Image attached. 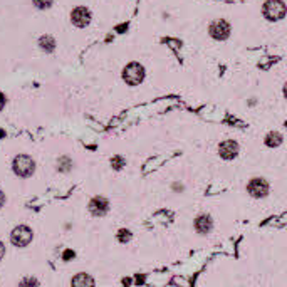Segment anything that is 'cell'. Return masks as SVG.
<instances>
[{
	"label": "cell",
	"instance_id": "obj_1",
	"mask_svg": "<svg viewBox=\"0 0 287 287\" xmlns=\"http://www.w3.org/2000/svg\"><path fill=\"white\" fill-rule=\"evenodd\" d=\"M264 17H266L267 20H280L285 17V4L282 0H267L266 4H264Z\"/></svg>",
	"mask_w": 287,
	"mask_h": 287
},
{
	"label": "cell",
	"instance_id": "obj_2",
	"mask_svg": "<svg viewBox=\"0 0 287 287\" xmlns=\"http://www.w3.org/2000/svg\"><path fill=\"white\" fill-rule=\"evenodd\" d=\"M123 79L126 81V84L138 86L145 79V67H143L140 62H129V64L123 69Z\"/></svg>",
	"mask_w": 287,
	"mask_h": 287
},
{
	"label": "cell",
	"instance_id": "obj_3",
	"mask_svg": "<svg viewBox=\"0 0 287 287\" xmlns=\"http://www.w3.org/2000/svg\"><path fill=\"white\" fill-rule=\"evenodd\" d=\"M12 168L15 171V175H19L22 178H27V176H31L34 173L36 163H34V160L31 156H27V154H19V156L14 158Z\"/></svg>",
	"mask_w": 287,
	"mask_h": 287
},
{
	"label": "cell",
	"instance_id": "obj_4",
	"mask_svg": "<svg viewBox=\"0 0 287 287\" xmlns=\"http://www.w3.org/2000/svg\"><path fill=\"white\" fill-rule=\"evenodd\" d=\"M208 32L212 37L217 39V41H225V39L230 36V24L223 19L214 20L208 27Z\"/></svg>",
	"mask_w": 287,
	"mask_h": 287
},
{
	"label": "cell",
	"instance_id": "obj_5",
	"mask_svg": "<svg viewBox=\"0 0 287 287\" xmlns=\"http://www.w3.org/2000/svg\"><path fill=\"white\" fill-rule=\"evenodd\" d=\"M10 240L17 247H25L32 242V230L27 225H19L10 235Z\"/></svg>",
	"mask_w": 287,
	"mask_h": 287
},
{
	"label": "cell",
	"instance_id": "obj_6",
	"mask_svg": "<svg viewBox=\"0 0 287 287\" xmlns=\"http://www.w3.org/2000/svg\"><path fill=\"white\" fill-rule=\"evenodd\" d=\"M247 192L254 198H264L269 193V183L264 178H252L247 185Z\"/></svg>",
	"mask_w": 287,
	"mask_h": 287
},
{
	"label": "cell",
	"instance_id": "obj_7",
	"mask_svg": "<svg viewBox=\"0 0 287 287\" xmlns=\"http://www.w3.org/2000/svg\"><path fill=\"white\" fill-rule=\"evenodd\" d=\"M71 20L74 25L86 27V25H89V22H91V12L86 7H76L71 14Z\"/></svg>",
	"mask_w": 287,
	"mask_h": 287
},
{
	"label": "cell",
	"instance_id": "obj_8",
	"mask_svg": "<svg viewBox=\"0 0 287 287\" xmlns=\"http://www.w3.org/2000/svg\"><path fill=\"white\" fill-rule=\"evenodd\" d=\"M219 153L223 160H233L239 153V145L233 140H227V141L220 143Z\"/></svg>",
	"mask_w": 287,
	"mask_h": 287
},
{
	"label": "cell",
	"instance_id": "obj_9",
	"mask_svg": "<svg viewBox=\"0 0 287 287\" xmlns=\"http://www.w3.org/2000/svg\"><path fill=\"white\" fill-rule=\"evenodd\" d=\"M108 200L102 198V197H94L93 200L89 202V210L91 214L96 215V217H102L108 212Z\"/></svg>",
	"mask_w": 287,
	"mask_h": 287
},
{
	"label": "cell",
	"instance_id": "obj_10",
	"mask_svg": "<svg viewBox=\"0 0 287 287\" xmlns=\"http://www.w3.org/2000/svg\"><path fill=\"white\" fill-rule=\"evenodd\" d=\"M195 228H197L198 233H206V232H210V228H212V220H210V217L200 215L198 219L195 220Z\"/></svg>",
	"mask_w": 287,
	"mask_h": 287
},
{
	"label": "cell",
	"instance_id": "obj_11",
	"mask_svg": "<svg viewBox=\"0 0 287 287\" xmlns=\"http://www.w3.org/2000/svg\"><path fill=\"white\" fill-rule=\"evenodd\" d=\"M72 285H94V280L86 274H77L72 279Z\"/></svg>",
	"mask_w": 287,
	"mask_h": 287
},
{
	"label": "cell",
	"instance_id": "obj_12",
	"mask_svg": "<svg viewBox=\"0 0 287 287\" xmlns=\"http://www.w3.org/2000/svg\"><path fill=\"white\" fill-rule=\"evenodd\" d=\"M280 143H282V135H279V133H269L266 138L267 146H279Z\"/></svg>",
	"mask_w": 287,
	"mask_h": 287
},
{
	"label": "cell",
	"instance_id": "obj_13",
	"mask_svg": "<svg viewBox=\"0 0 287 287\" xmlns=\"http://www.w3.org/2000/svg\"><path fill=\"white\" fill-rule=\"evenodd\" d=\"M41 47L44 50H47V53H50V50L54 49V39L53 37H49V36H45L41 39Z\"/></svg>",
	"mask_w": 287,
	"mask_h": 287
},
{
	"label": "cell",
	"instance_id": "obj_14",
	"mask_svg": "<svg viewBox=\"0 0 287 287\" xmlns=\"http://www.w3.org/2000/svg\"><path fill=\"white\" fill-rule=\"evenodd\" d=\"M34 4H36L39 9H49L50 5H53V0H34Z\"/></svg>",
	"mask_w": 287,
	"mask_h": 287
},
{
	"label": "cell",
	"instance_id": "obj_15",
	"mask_svg": "<svg viewBox=\"0 0 287 287\" xmlns=\"http://www.w3.org/2000/svg\"><path fill=\"white\" fill-rule=\"evenodd\" d=\"M113 166H114V168H116V170H119V168H121V166L124 165V160L121 158V156H116V158H113Z\"/></svg>",
	"mask_w": 287,
	"mask_h": 287
},
{
	"label": "cell",
	"instance_id": "obj_16",
	"mask_svg": "<svg viewBox=\"0 0 287 287\" xmlns=\"http://www.w3.org/2000/svg\"><path fill=\"white\" fill-rule=\"evenodd\" d=\"M129 239H131V235H129L128 230H121V232H119V240H121V242H126V240H129Z\"/></svg>",
	"mask_w": 287,
	"mask_h": 287
},
{
	"label": "cell",
	"instance_id": "obj_17",
	"mask_svg": "<svg viewBox=\"0 0 287 287\" xmlns=\"http://www.w3.org/2000/svg\"><path fill=\"white\" fill-rule=\"evenodd\" d=\"M4 255H5V245L0 242V260L4 259Z\"/></svg>",
	"mask_w": 287,
	"mask_h": 287
},
{
	"label": "cell",
	"instance_id": "obj_18",
	"mask_svg": "<svg viewBox=\"0 0 287 287\" xmlns=\"http://www.w3.org/2000/svg\"><path fill=\"white\" fill-rule=\"evenodd\" d=\"M5 106V96L4 94H0V110Z\"/></svg>",
	"mask_w": 287,
	"mask_h": 287
},
{
	"label": "cell",
	"instance_id": "obj_19",
	"mask_svg": "<svg viewBox=\"0 0 287 287\" xmlns=\"http://www.w3.org/2000/svg\"><path fill=\"white\" fill-rule=\"evenodd\" d=\"M4 203H5V197H4V193L0 192V208L4 206Z\"/></svg>",
	"mask_w": 287,
	"mask_h": 287
}]
</instances>
